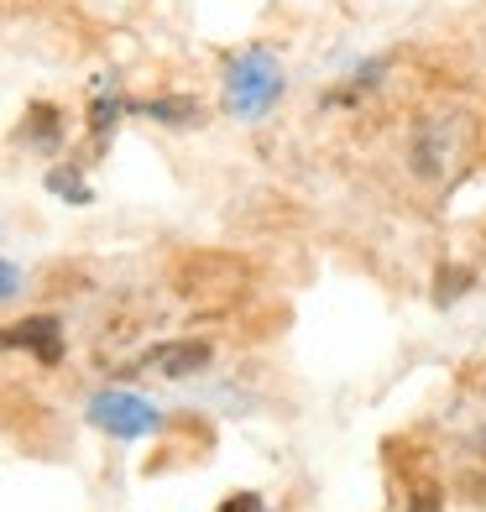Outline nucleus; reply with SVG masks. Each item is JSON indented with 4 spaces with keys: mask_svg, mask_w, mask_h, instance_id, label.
I'll list each match as a JSON object with an SVG mask.
<instances>
[{
    "mask_svg": "<svg viewBox=\"0 0 486 512\" xmlns=\"http://www.w3.org/2000/svg\"><path fill=\"white\" fill-rule=\"evenodd\" d=\"M48 189H53V194H68V199H79V204L89 199L84 183H79V178H63V173H53V178H48Z\"/></svg>",
    "mask_w": 486,
    "mask_h": 512,
    "instance_id": "9",
    "label": "nucleus"
},
{
    "mask_svg": "<svg viewBox=\"0 0 486 512\" xmlns=\"http://www.w3.org/2000/svg\"><path fill=\"white\" fill-rule=\"evenodd\" d=\"M460 288H471V272H460V267H450V272H439V283H434V293H439V304H455V293Z\"/></svg>",
    "mask_w": 486,
    "mask_h": 512,
    "instance_id": "8",
    "label": "nucleus"
},
{
    "mask_svg": "<svg viewBox=\"0 0 486 512\" xmlns=\"http://www.w3.org/2000/svg\"><path fill=\"white\" fill-rule=\"evenodd\" d=\"M204 361H210V340H173L152 356V366L162 371V377H189V371H199Z\"/></svg>",
    "mask_w": 486,
    "mask_h": 512,
    "instance_id": "4",
    "label": "nucleus"
},
{
    "mask_svg": "<svg viewBox=\"0 0 486 512\" xmlns=\"http://www.w3.org/2000/svg\"><path fill=\"white\" fill-rule=\"evenodd\" d=\"M21 131H32L37 147H53V142H58V110H53V105H32L27 121H21Z\"/></svg>",
    "mask_w": 486,
    "mask_h": 512,
    "instance_id": "6",
    "label": "nucleus"
},
{
    "mask_svg": "<svg viewBox=\"0 0 486 512\" xmlns=\"http://www.w3.org/2000/svg\"><path fill=\"white\" fill-rule=\"evenodd\" d=\"M220 512H262V497L257 492H241V497H225Z\"/></svg>",
    "mask_w": 486,
    "mask_h": 512,
    "instance_id": "10",
    "label": "nucleus"
},
{
    "mask_svg": "<svg viewBox=\"0 0 486 512\" xmlns=\"http://www.w3.org/2000/svg\"><path fill=\"white\" fill-rule=\"evenodd\" d=\"M408 512H439V486L434 481H413L408 486Z\"/></svg>",
    "mask_w": 486,
    "mask_h": 512,
    "instance_id": "7",
    "label": "nucleus"
},
{
    "mask_svg": "<svg viewBox=\"0 0 486 512\" xmlns=\"http://www.w3.org/2000/svg\"><path fill=\"white\" fill-rule=\"evenodd\" d=\"M89 424L115 434V439H142V434H157L162 429V413L147 398L115 387V392H95V398H89Z\"/></svg>",
    "mask_w": 486,
    "mask_h": 512,
    "instance_id": "2",
    "label": "nucleus"
},
{
    "mask_svg": "<svg viewBox=\"0 0 486 512\" xmlns=\"http://www.w3.org/2000/svg\"><path fill=\"white\" fill-rule=\"evenodd\" d=\"M136 110H142V115H152V121H168V126L199 121V105H194V100H142Z\"/></svg>",
    "mask_w": 486,
    "mask_h": 512,
    "instance_id": "5",
    "label": "nucleus"
},
{
    "mask_svg": "<svg viewBox=\"0 0 486 512\" xmlns=\"http://www.w3.org/2000/svg\"><path fill=\"white\" fill-rule=\"evenodd\" d=\"M6 340H11V345H27V351H32L37 361H48V366H58L63 351H68L58 314H32V319H21V324H11V330H6Z\"/></svg>",
    "mask_w": 486,
    "mask_h": 512,
    "instance_id": "3",
    "label": "nucleus"
},
{
    "mask_svg": "<svg viewBox=\"0 0 486 512\" xmlns=\"http://www.w3.org/2000/svg\"><path fill=\"white\" fill-rule=\"evenodd\" d=\"M283 95V63L272 48H246L225 63V110L241 115V121H257L267 115Z\"/></svg>",
    "mask_w": 486,
    "mask_h": 512,
    "instance_id": "1",
    "label": "nucleus"
},
{
    "mask_svg": "<svg viewBox=\"0 0 486 512\" xmlns=\"http://www.w3.org/2000/svg\"><path fill=\"white\" fill-rule=\"evenodd\" d=\"M0 293H6V298H16V293H21V272H16V262L0 267Z\"/></svg>",
    "mask_w": 486,
    "mask_h": 512,
    "instance_id": "11",
    "label": "nucleus"
}]
</instances>
